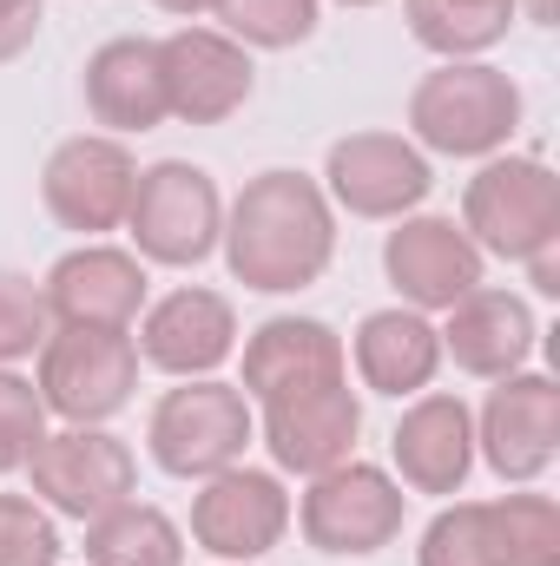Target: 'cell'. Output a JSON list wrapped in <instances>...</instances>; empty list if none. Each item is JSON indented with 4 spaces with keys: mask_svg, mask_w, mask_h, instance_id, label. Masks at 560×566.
Instances as JSON below:
<instances>
[{
    "mask_svg": "<svg viewBox=\"0 0 560 566\" xmlns=\"http://www.w3.org/2000/svg\"><path fill=\"white\" fill-rule=\"evenodd\" d=\"M396 474L409 494H462L475 468V416L462 396H416L390 434Z\"/></svg>",
    "mask_w": 560,
    "mask_h": 566,
    "instance_id": "cell-19",
    "label": "cell"
},
{
    "mask_svg": "<svg viewBox=\"0 0 560 566\" xmlns=\"http://www.w3.org/2000/svg\"><path fill=\"white\" fill-rule=\"evenodd\" d=\"M515 7H528V20H541V27L554 20V0H515Z\"/></svg>",
    "mask_w": 560,
    "mask_h": 566,
    "instance_id": "cell-32",
    "label": "cell"
},
{
    "mask_svg": "<svg viewBox=\"0 0 560 566\" xmlns=\"http://www.w3.org/2000/svg\"><path fill=\"white\" fill-rule=\"evenodd\" d=\"M403 514H409V494L403 481H390L383 468L370 461H336L323 474H310V494L297 507L303 521V541L317 554H336V560H363V554H383L396 534H403Z\"/></svg>",
    "mask_w": 560,
    "mask_h": 566,
    "instance_id": "cell-8",
    "label": "cell"
},
{
    "mask_svg": "<svg viewBox=\"0 0 560 566\" xmlns=\"http://www.w3.org/2000/svg\"><path fill=\"white\" fill-rule=\"evenodd\" d=\"M40 402L66 428L113 422L139 389V343L126 329H53L40 343Z\"/></svg>",
    "mask_w": 560,
    "mask_h": 566,
    "instance_id": "cell-7",
    "label": "cell"
},
{
    "mask_svg": "<svg viewBox=\"0 0 560 566\" xmlns=\"http://www.w3.org/2000/svg\"><path fill=\"white\" fill-rule=\"evenodd\" d=\"M231 349H238V310L218 290L185 283L139 316V363L178 376V382L211 376L218 363H231Z\"/></svg>",
    "mask_w": 560,
    "mask_h": 566,
    "instance_id": "cell-17",
    "label": "cell"
},
{
    "mask_svg": "<svg viewBox=\"0 0 560 566\" xmlns=\"http://www.w3.org/2000/svg\"><path fill=\"white\" fill-rule=\"evenodd\" d=\"M133 185H139V158L113 139V133H80V139L53 145V158L40 171L46 211L66 231H80V238L120 231L126 211H133Z\"/></svg>",
    "mask_w": 560,
    "mask_h": 566,
    "instance_id": "cell-10",
    "label": "cell"
},
{
    "mask_svg": "<svg viewBox=\"0 0 560 566\" xmlns=\"http://www.w3.org/2000/svg\"><path fill=\"white\" fill-rule=\"evenodd\" d=\"M86 566H185V534L172 514L120 501L86 521Z\"/></svg>",
    "mask_w": 560,
    "mask_h": 566,
    "instance_id": "cell-24",
    "label": "cell"
},
{
    "mask_svg": "<svg viewBox=\"0 0 560 566\" xmlns=\"http://www.w3.org/2000/svg\"><path fill=\"white\" fill-rule=\"evenodd\" d=\"M350 382V356H343V336L317 316H271L245 336V402L251 409H271L290 396H317V389H336Z\"/></svg>",
    "mask_w": 560,
    "mask_h": 566,
    "instance_id": "cell-12",
    "label": "cell"
},
{
    "mask_svg": "<svg viewBox=\"0 0 560 566\" xmlns=\"http://www.w3.org/2000/svg\"><path fill=\"white\" fill-rule=\"evenodd\" d=\"M356 376L376 396H422L442 369V329L422 310H370L356 323Z\"/></svg>",
    "mask_w": 560,
    "mask_h": 566,
    "instance_id": "cell-23",
    "label": "cell"
},
{
    "mask_svg": "<svg viewBox=\"0 0 560 566\" xmlns=\"http://www.w3.org/2000/svg\"><path fill=\"white\" fill-rule=\"evenodd\" d=\"M403 13H409V33L428 53L475 60V53H488V46L508 40V27H515L521 7L515 0H403Z\"/></svg>",
    "mask_w": 560,
    "mask_h": 566,
    "instance_id": "cell-25",
    "label": "cell"
},
{
    "mask_svg": "<svg viewBox=\"0 0 560 566\" xmlns=\"http://www.w3.org/2000/svg\"><path fill=\"white\" fill-rule=\"evenodd\" d=\"M40 20H46L40 0H0V66L20 60V53L40 40Z\"/></svg>",
    "mask_w": 560,
    "mask_h": 566,
    "instance_id": "cell-30",
    "label": "cell"
},
{
    "mask_svg": "<svg viewBox=\"0 0 560 566\" xmlns=\"http://www.w3.org/2000/svg\"><path fill=\"white\" fill-rule=\"evenodd\" d=\"M290 527V494L265 468H225L191 494V541L211 560H265Z\"/></svg>",
    "mask_w": 560,
    "mask_h": 566,
    "instance_id": "cell-13",
    "label": "cell"
},
{
    "mask_svg": "<svg viewBox=\"0 0 560 566\" xmlns=\"http://www.w3.org/2000/svg\"><path fill=\"white\" fill-rule=\"evenodd\" d=\"M416 566H560V507L548 494L455 501L428 521Z\"/></svg>",
    "mask_w": 560,
    "mask_h": 566,
    "instance_id": "cell-3",
    "label": "cell"
},
{
    "mask_svg": "<svg viewBox=\"0 0 560 566\" xmlns=\"http://www.w3.org/2000/svg\"><path fill=\"white\" fill-rule=\"evenodd\" d=\"M211 13L225 20V33H231L245 53H251V46L283 53V46H303V40L317 33V0H218Z\"/></svg>",
    "mask_w": 560,
    "mask_h": 566,
    "instance_id": "cell-26",
    "label": "cell"
},
{
    "mask_svg": "<svg viewBox=\"0 0 560 566\" xmlns=\"http://www.w3.org/2000/svg\"><path fill=\"white\" fill-rule=\"evenodd\" d=\"M40 296L60 329H133L145 310V264L113 244H80L46 271Z\"/></svg>",
    "mask_w": 560,
    "mask_h": 566,
    "instance_id": "cell-16",
    "label": "cell"
},
{
    "mask_svg": "<svg viewBox=\"0 0 560 566\" xmlns=\"http://www.w3.org/2000/svg\"><path fill=\"white\" fill-rule=\"evenodd\" d=\"M462 231L481 258L528 264L560 244V178L541 158H488L462 191Z\"/></svg>",
    "mask_w": 560,
    "mask_h": 566,
    "instance_id": "cell-5",
    "label": "cell"
},
{
    "mask_svg": "<svg viewBox=\"0 0 560 566\" xmlns=\"http://www.w3.org/2000/svg\"><path fill=\"white\" fill-rule=\"evenodd\" d=\"M152 7H165V13H185V20H191V13H211L218 0H152Z\"/></svg>",
    "mask_w": 560,
    "mask_h": 566,
    "instance_id": "cell-31",
    "label": "cell"
},
{
    "mask_svg": "<svg viewBox=\"0 0 560 566\" xmlns=\"http://www.w3.org/2000/svg\"><path fill=\"white\" fill-rule=\"evenodd\" d=\"M435 171L396 133H350L323 158V198H336L350 218H403L428 198Z\"/></svg>",
    "mask_w": 560,
    "mask_h": 566,
    "instance_id": "cell-14",
    "label": "cell"
},
{
    "mask_svg": "<svg viewBox=\"0 0 560 566\" xmlns=\"http://www.w3.org/2000/svg\"><path fill=\"white\" fill-rule=\"evenodd\" d=\"M521 126V86L481 60H442L409 93V133L442 158H495Z\"/></svg>",
    "mask_w": 560,
    "mask_h": 566,
    "instance_id": "cell-2",
    "label": "cell"
},
{
    "mask_svg": "<svg viewBox=\"0 0 560 566\" xmlns=\"http://www.w3.org/2000/svg\"><path fill=\"white\" fill-rule=\"evenodd\" d=\"M126 231L139 244V264H165V271L205 264L218 251V231H225V198H218L211 171L185 165V158L145 165L139 185H133Z\"/></svg>",
    "mask_w": 560,
    "mask_h": 566,
    "instance_id": "cell-6",
    "label": "cell"
},
{
    "mask_svg": "<svg viewBox=\"0 0 560 566\" xmlns=\"http://www.w3.org/2000/svg\"><path fill=\"white\" fill-rule=\"evenodd\" d=\"M383 271L409 310H455L481 290V251L455 218H403L383 244Z\"/></svg>",
    "mask_w": 560,
    "mask_h": 566,
    "instance_id": "cell-18",
    "label": "cell"
},
{
    "mask_svg": "<svg viewBox=\"0 0 560 566\" xmlns=\"http://www.w3.org/2000/svg\"><path fill=\"white\" fill-rule=\"evenodd\" d=\"M475 441H481V454H488V468H495L501 481H515V488L541 481L560 454V389H554V376H528V369L501 376L495 396H488V409H481Z\"/></svg>",
    "mask_w": 560,
    "mask_h": 566,
    "instance_id": "cell-15",
    "label": "cell"
},
{
    "mask_svg": "<svg viewBox=\"0 0 560 566\" xmlns=\"http://www.w3.org/2000/svg\"><path fill=\"white\" fill-rule=\"evenodd\" d=\"M158 66H165V113L185 126H225L258 86L251 53L218 27H178L172 40H158Z\"/></svg>",
    "mask_w": 560,
    "mask_h": 566,
    "instance_id": "cell-11",
    "label": "cell"
},
{
    "mask_svg": "<svg viewBox=\"0 0 560 566\" xmlns=\"http://www.w3.org/2000/svg\"><path fill=\"white\" fill-rule=\"evenodd\" d=\"M343 7H376V0H343Z\"/></svg>",
    "mask_w": 560,
    "mask_h": 566,
    "instance_id": "cell-33",
    "label": "cell"
},
{
    "mask_svg": "<svg viewBox=\"0 0 560 566\" xmlns=\"http://www.w3.org/2000/svg\"><path fill=\"white\" fill-rule=\"evenodd\" d=\"M535 310L515 296V290H468L455 310H448V329H442V356H455L462 376H481V382H501L515 376L528 356H535Z\"/></svg>",
    "mask_w": 560,
    "mask_h": 566,
    "instance_id": "cell-21",
    "label": "cell"
},
{
    "mask_svg": "<svg viewBox=\"0 0 560 566\" xmlns=\"http://www.w3.org/2000/svg\"><path fill=\"white\" fill-rule=\"evenodd\" d=\"M265 416V448L283 474H323L336 461L356 454V434H363V402L350 382L336 389H317V396H290V402H271L258 409Z\"/></svg>",
    "mask_w": 560,
    "mask_h": 566,
    "instance_id": "cell-20",
    "label": "cell"
},
{
    "mask_svg": "<svg viewBox=\"0 0 560 566\" xmlns=\"http://www.w3.org/2000/svg\"><path fill=\"white\" fill-rule=\"evenodd\" d=\"M251 434H258V422H251L245 389L198 376V382L165 389V396L152 402L145 448H152V461H158L165 474H178V481H211V474H225V468L245 461Z\"/></svg>",
    "mask_w": 560,
    "mask_h": 566,
    "instance_id": "cell-4",
    "label": "cell"
},
{
    "mask_svg": "<svg viewBox=\"0 0 560 566\" xmlns=\"http://www.w3.org/2000/svg\"><path fill=\"white\" fill-rule=\"evenodd\" d=\"M86 113L120 139V133H152L165 126V66H158V40H106L86 60Z\"/></svg>",
    "mask_w": 560,
    "mask_h": 566,
    "instance_id": "cell-22",
    "label": "cell"
},
{
    "mask_svg": "<svg viewBox=\"0 0 560 566\" xmlns=\"http://www.w3.org/2000/svg\"><path fill=\"white\" fill-rule=\"evenodd\" d=\"M27 481H33V501H46L53 514L66 521H93L120 501H133L139 488V461L120 434L106 428H60V434H40L33 454H27Z\"/></svg>",
    "mask_w": 560,
    "mask_h": 566,
    "instance_id": "cell-9",
    "label": "cell"
},
{
    "mask_svg": "<svg viewBox=\"0 0 560 566\" xmlns=\"http://www.w3.org/2000/svg\"><path fill=\"white\" fill-rule=\"evenodd\" d=\"M46 336H53L46 296H40L27 277L0 271V369H7V363H20V356H33Z\"/></svg>",
    "mask_w": 560,
    "mask_h": 566,
    "instance_id": "cell-28",
    "label": "cell"
},
{
    "mask_svg": "<svg viewBox=\"0 0 560 566\" xmlns=\"http://www.w3.org/2000/svg\"><path fill=\"white\" fill-rule=\"evenodd\" d=\"M218 244H225V264H231V277L245 290L290 296V290H310L330 271V258H336V211H330L317 178L258 171L238 191Z\"/></svg>",
    "mask_w": 560,
    "mask_h": 566,
    "instance_id": "cell-1",
    "label": "cell"
},
{
    "mask_svg": "<svg viewBox=\"0 0 560 566\" xmlns=\"http://www.w3.org/2000/svg\"><path fill=\"white\" fill-rule=\"evenodd\" d=\"M0 566H60V527L27 494H0Z\"/></svg>",
    "mask_w": 560,
    "mask_h": 566,
    "instance_id": "cell-27",
    "label": "cell"
},
{
    "mask_svg": "<svg viewBox=\"0 0 560 566\" xmlns=\"http://www.w3.org/2000/svg\"><path fill=\"white\" fill-rule=\"evenodd\" d=\"M40 434H46V402H40V389H33L27 376L0 369V474L27 468V454H33Z\"/></svg>",
    "mask_w": 560,
    "mask_h": 566,
    "instance_id": "cell-29",
    "label": "cell"
}]
</instances>
